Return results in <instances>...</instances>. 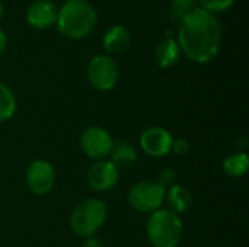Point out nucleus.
I'll list each match as a JSON object with an SVG mask.
<instances>
[{
    "label": "nucleus",
    "mask_w": 249,
    "mask_h": 247,
    "mask_svg": "<svg viewBox=\"0 0 249 247\" xmlns=\"http://www.w3.org/2000/svg\"><path fill=\"white\" fill-rule=\"evenodd\" d=\"M223 26L216 15L196 7L179 20L177 42L188 60L197 64L212 63L220 52Z\"/></svg>",
    "instance_id": "obj_1"
},
{
    "label": "nucleus",
    "mask_w": 249,
    "mask_h": 247,
    "mask_svg": "<svg viewBox=\"0 0 249 247\" xmlns=\"http://www.w3.org/2000/svg\"><path fill=\"white\" fill-rule=\"evenodd\" d=\"M98 23L96 9L86 0H67L57 15V29L69 39H82L92 33Z\"/></svg>",
    "instance_id": "obj_2"
},
{
    "label": "nucleus",
    "mask_w": 249,
    "mask_h": 247,
    "mask_svg": "<svg viewBox=\"0 0 249 247\" xmlns=\"http://www.w3.org/2000/svg\"><path fill=\"white\" fill-rule=\"evenodd\" d=\"M184 234L181 215L168 208L152 213L146 223V236L153 247H178Z\"/></svg>",
    "instance_id": "obj_3"
},
{
    "label": "nucleus",
    "mask_w": 249,
    "mask_h": 247,
    "mask_svg": "<svg viewBox=\"0 0 249 247\" xmlns=\"http://www.w3.org/2000/svg\"><path fill=\"white\" fill-rule=\"evenodd\" d=\"M108 217L107 204L98 198H89L77 204L69 218L71 231L79 237H92L104 226Z\"/></svg>",
    "instance_id": "obj_4"
},
{
    "label": "nucleus",
    "mask_w": 249,
    "mask_h": 247,
    "mask_svg": "<svg viewBox=\"0 0 249 247\" xmlns=\"http://www.w3.org/2000/svg\"><path fill=\"white\" fill-rule=\"evenodd\" d=\"M166 189L156 181H142L130 188L127 201L133 210L142 214H152L165 202Z\"/></svg>",
    "instance_id": "obj_5"
},
{
    "label": "nucleus",
    "mask_w": 249,
    "mask_h": 247,
    "mask_svg": "<svg viewBox=\"0 0 249 247\" xmlns=\"http://www.w3.org/2000/svg\"><path fill=\"white\" fill-rule=\"evenodd\" d=\"M86 76L89 83L101 92L112 90L120 80V68L115 60L107 54H98L90 58Z\"/></svg>",
    "instance_id": "obj_6"
},
{
    "label": "nucleus",
    "mask_w": 249,
    "mask_h": 247,
    "mask_svg": "<svg viewBox=\"0 0 249 247\" xmlns=\"http://www.w3.org/2000/svg\"><path fill=\"white\" fill-rule=\"evenodd\" d=\"M79 144L83 154L96 162L109 157L114 146V138L105 128L92 125L82 131Z\"/></svg>",
    "instance_id": "obj_7"
},
{
    "label": "nucleus",
    "mask_w": 249,
    "mask_h": 247,
    "mask_svg": "<svg viewBox=\"0 0 249 247\" xmlns=\"http://www.w3.org/2000/svg\"><path fill=\"white\" fill-rule=\"evenodd\" d=\"M25 181L28 189L35 195H47L53 191L55 183V169L44 159H36L29 163Z\"/></svg>",
    "instance_id": "obj_8"
},
{
    "label": "nucleus",
    "mask_w": 249,
    "mask_h": 247,
    "mask_svg": "<svg viewBox=\"0 0 249 247\" xmlns=\"http://www.w3.org/2000/svg\"><path fill=\"white\" fill-rule=\"evenodd\" d=\"M88 185L95 192H108L120 181V169L108 159L96 160L86 173Z\"/></svg>",
    "instance_id": "obj_9"
},
{
    "label": "nucleus",
    "mask_w": 249,
    "mask_h": 247,
    "mask_svg": "<svg viewBox=\"0 0 249 247\" xmlns=\"http://www.w3.org/2000/svg\"><path fill=\"white\" fill-rule=\"evenodd\" d=\"M172 141H174L172 134L166 128L159 127V125H153V127L146 128L142 132L140 140H139L142 150L147 156L156 157V159L165 157L171 153Z\"/></svg>",
    "instance_id": "obj_10"
},
{
    "label": "nucleus",
    "mask_w": 249,
    "mask_h": 247,
    "mask_svg": "<svg viewBox=\"0 0 249 247\" xmlns=\"http://www.w3.org/2000/svg\"><path fill=\"white\" fill-rule=\"evenodd\" d=\"M58 9L51 0H35L26 10V22L38 31H44L55 25Z\"/></svg>",
    "instance_id": "obj_11"
},
{
    "label": "nucleus",
    "mask_w": 249,
    "mask_h": 247,
    "mask_svg": "<svg viewBox=\"0 0 249 247\" xmlns=\"http://www.w3.org/2000/svg\"><path fill=\"white\" fill-rule=\"evenodd\" d=\"M171 31L166 29L165 38L155 48V61L160 68H171L181 58V48Z\"/></svg>",
    "instance_id": "obj_12"
},
{
    "label": "nucleus",
    "mask_w": 249,
    "mask_h": 247,
    "mask_svg": "<svg viewBox=\"0 0 249 247\" xmlns=\"http://www.w3.org/2000/svg\"><path fill=\"white\" fill-rule=\"evenodd\" d=\"M131 44V32L124 25H114L108 28L102 38V47L107 55L123 54Z\"/></svg>",
    "instance_id": "obj_13"
},
{
    "label": "nucleus",
    "mask_w": 249,
    "mask_h": 247,
    "mask_svg": "<svg viewBox=\"0 0 249 247\" xmlns=\"http://www.w3.org/2000/svg\"><path fill=\"white\" fill-rule=\"evenodd\" d=\"M165 201L168 204V210H171L172 213L181 215L184 213H187L191 207H193V192L179 183L172 185L171 188L166 189L165 192Z\"/></svg>",
    "instance_id": "obj_14"
},
{
    "label": "nucleus",
    "mask_w": 249,
    "mask_h": 247,
    "mask_svg": "<svg viewBox=\"0 0 249 247\" xmlns=\"http://www.w3.org/2000/svg\"><path fill=\"white\" fill-rule=\"evenodd\" d=\"M139 156L137 150L127 141H114L112 150L109 153V160L118 167L125 169L133 165H136Z\"/></svg>",
    "instance_id": "obj_15"
},
{
    "label": "nucleus",
    "mask_w": 249,
    "mask_h": 247,
    "mask_svg": "<svg viewBox=\"0 0 249 247\" xmlns=\"http://www.w3.org/2000/svg\"><path fill=\"white\" fill-rule=\"evenodd\" d=\"M223 172L231 178H242L249 169V156L247 153H233L228 156L222 163Z\"/></svg>",
    "instance_id": "obj_16"
},
{
    "label": "nucleus",
    "mask_w": 249,
    "mask_h": 247,
    "mask_svg": "<svg viewBox=\"0 0 249 247\" xmlns=\"http://www.w3.org/2000/svg\"><path fill=\"white\" fill-rule=\"evenodd\" d=\"M18 108V102H16V96L13 93V90L0 82V122L9 121Z\"/></svg>",
    "instance_id": "obj_17"
},
{
    "label": "nucleus",
    "mask_w": 249,
    "mask_h": 247,
    "mask_svg": "<svg viewBox=\"0 0 249 247\" xmlns=\"http://www.w3.org/2000/svg\"><path fill=\"white\" fill-rule=\"evenodd\" d=\"M197 6H198V0H171L168 9V17L172 22L179 23V20Z\"/></svg>",
    "instance_id": "obj_18"
},
{
    "label": "nucleus",
    "mask_w": 249,
    "mask_h": 247,
    "mask_svg": "<svg viewBox=\"0 0 249 247\" xmlns=\"http://www.w3.org/2000/svg\"><path fill=\"white\" fill-rule=\"evenodd\" d=\"M235 3L236 0H198V7L216 15L229 10Z\"/></svg>",
    "instance_id": "obj_19"
},
{
    "label": "nucleus",
    "mask_w": 249,
    "mask_h": 247,
    "mask_svg": "<svg viewBox=\"0 0 249 247\" xmlns=\"http://www.w3.org/2000/svg\"><path fill=\"white\" fill-rule=\"evenodd\" d=\"M175 181H177V172L171 167H165L160 170L159 173V178H158V183L162 185L165 189L171 188L172 185H175Z\"/></svg>",
    "instance_id": "obj_20"
},
{
    "label": "nucleus",
    "mask_w": 249,
    "mask_h": 247,
    "mask_svg": "<svg viewBox=\"0 0 249 247\" xmlns=\"http://www.w3.org/2000/svg\"><path fill=\"white\" fill-rule=\"evenodd\" d=\"M190 150H191V144L185 138H174L171 151H174L178 156H187Z\"/></svg>",
    "instance_id": "obj_21"
},
{
    "label": "nucleus",
    "mask_w": 249,
    "mask_h": 247,
    "mask_svg": "<svg viewBox=\"0 0 249 247\" xmlns=\"http://www.w3.org/2000/svg\"><path fill=\"white\" fill-rule=\"evenodd\" d=\"M83 247H105V245H104V242L99 237L92 236V237H86V240L83 243Z\"/></svg>",
    "instance_id": "obj_22"
},
{
    "label": "nucleus",
    "mask_w": 249,
    "mask_h": 247,
    "mask_svg": "<svg viewBox=\"0 0 249 247\" xmlns=\"http://www.w3.org/2000/svg\"><path fill=\"white\" fill-rule=\"evenodd\" d=\"M6 47H7V36H6V33L0 29V55L4 52Z\"/></svg>",
    "instance_id": "obj_23"
},
{
    "label": "nucleus",
    "mask_w": 249,
    "mask_h": 247,
    "mask_svg": "<svg viewBox=\"0 0 249 247\" xmlns=\"http://www.w3.org/2000/svg\"><path fill=\"white\" fill-rule=\"evenodd\" d=\"M3 15H4V4H3V1L0 0V19L3 17Z\"/></svg>",
    "instance_id": "obj_24"
}]
</instances>
